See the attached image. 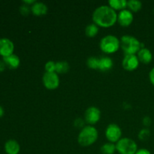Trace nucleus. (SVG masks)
Returning <instances> with one entry per match:
<instances>
[{
  "mask_svg": "<svg viewBox=\"0 0 154 154\" xmlns=\"http://www.w3.org/2000/svg\"><path fill=\"white\" fill-rule=\"evenodd\" d=\"M101 118V111L98 108L94 106L87 108L84 114L86 122L91 126L97 123Z\"/></svg>",
  "mask_w": 154,
  "mask_h": 154,
  "instance_id": "obj_8",
  "label": "nucleus"
},
{
  "mask_svg": "<svg viewBox=\"0 0 154 154\" xmlns=\"http://www.w3.org/2000/svg\"><path fill=\"white\" fill-rule=\"evenodd\" d=\"M93 21L98 26L109 28L117 22V14L110 6H99L93 11Z\"/></svg>",
  "mask_w": 154,
  "mask_h": 154,
  "instance_id": "obj_1",
  "label": "nucleus"
},
{
  "mask_svg": "<svg viewBox=\"0 0 154 154\" xmlns=\"http://www.w3.org/2000/svg\"><path fill=\"white\" fill-rule=\"evenodd\" d=\"M23 3H25V5H33L35 4V3L36 2H35L34 0H30V1H27V0H24L23 2Z\"/></svg>",
  "mask_w": 154,
  "mask_h": 154,
  "instance_id": "obj_31",
  "label": "nucleus"
},
{
  "mask_svg": "<svg viewBox=\"0 0 154 154\" xmlns=\"http://www.w3.org/2000/svg\"><path fill=\"white\" fill-rule=\"evenodd\" d=\"M101 51L107 54H114L120 47V41L113 35H108L102 38L99 44Z\"/></svg>",
  "mask_w": 154,
  "mask_h": 154,
  "instance_id": "obj_4",
  "label": "nucleus"
},
{
  "mask_svg": "<svg viewBox=\"0 0 154 154\" xmlns=\"http://www.w3.org/2000/svg\"><path fill=\"white\" fill-rule=\"evenodd\" d=\"M133 14L128 9L120 11L117 14V22L120 26L123 27H127L132 24L133 21Z\"/></svg>",
  "mask_w": 154,
  "mask_h": 154,
  "instance_id": "obj_11",
  "label": "nucleus"
},
{
  "mask_svg": "<svg viewBox=\"0 0 154 154\" xmlns=\"http://www.w3.org/2000/svg\"><path fill=\"white\" fill-rule=\"evenodd\" d=\"M121 129L118 125L114 124V123L108 125L105 130V137L110 142L113 143V144L120 141L121 139Z\"/></svg>",
  "mask_w": 154,
  "mask_h": 154,
  "instance_id": "obj_7",
  "label": "nucleus"
},
{
  "mask_svg": "<svg viewBox=\"0 0 154 154\" xmlns=\"http://www.w3.org/2000/svg\"><path fill=\"white\" fill-rule=\"evenodd\" d=\"M150 130L147 129H143L140 131L138 134V138L141 140H146L150 136Z\"/></svg>",
  "mask_w": 154,
  "mask_h": 154,
  "instance_id": "obj_24",
  "label": "nucleus"
},
{
  "mask_svg": "<svg viewBox=\"0 0 154 154\" xmlns=\"http://www.w3.org/2000/svg\"><path fill=\"white\" fill-rule=\"evenodd\" d=\"M98 130L93 126H86L82 128L78 137V141L82 147H89L94 144L98 139Z\"/></svg>",
  "mask_w": 154,
  "mask_h": 154,
  "instance_id": "obj_2",
  "label": "nucleus"
},
{
  "mask_svg": "<svg viewBox=\"0 0 154 154\" xmlns=\"http://www.w3.org/2000/svg\"><path fill=\"white\" fill-rule=\"evenodd\" d=\"M4 115V109H3L2 107L0 105V117H2Z\"/></svg>",
  "mask_w": 154,
  "mask_h": 154,
  "instance_id": "obj_32",
  "label": "nucleus"
},
{
  "mask_svg": "<svg viewBox=\"0 0 154 154\" xmlns=\"http://www.w3.org/2000/svg\"><path fill=\"white\" fill-rule=\"evenodd\" d=\"M135 154H151V153H150V152L147 149L141 148L137 150V152L135 153Z\"/></svg>",
  "mask_w": 154,
  "mask_h": 154,
  "instance_id": "obj_26",
  "label": "nucleus"
},
{
  "mask_svg": "<svg viewBox=\"0 0 154 154\" xmlns=\"http://www.w3.org/2000/svg\"><path fill=\"white\" fill-rule=\"evenodd\" d=\"M116 151V145L113 143H105L101 147L102 154H114Z\"/></svg>",
  "mask_w": 154,
  "mask_h": 154,
  "instance_id": "obj_21",
  "label": "nucleus"
},
{
  "mask_svg": "<svg viewBox=\"0 0 154 154\" xmlns=\"http://www.w3.org/2000/svg\"><path fill=\"white\" fill-rule=\"evenodd\" d=\"M14 45L10 39L7 38H0V55L2 57H8L14 54Z\"/></svg>",
  "mask_w": 154,
  "mask_h": 154,
  "instance_id": "obj_10",
  "label": "nucleus"
},
{
  "mask_svg": "<svg viewBox=\"0 0 154 154\" xmlns=\"http://www.w3.org/2000/svg\"><path fill=\"white\" fill-rule=\"evenodd\" d=\"M113 67V61L110 57H104L99 58V69L102 72H108Z\"/></svg>",
  "mask_w": 154,
  "mask_h": 154,
  "instance_id": "obj_16",
  "label": "nucleus"
},
{
  "mask_svg": "<svg viewBox=\"0 0 154 154\" xmlns=\"http://www.w3.org/2000/svg\"><path fill=\"white\" fill-rule=\"evenodd\" d=\"M5 63H4V61H2V60H0V72H3V71L5 70Z\"/></svg>",
  "mask_w": 154,
  "mask_h": 154,
  "instance_id": "obj_30",
  "label": "nucleus"
},
{
  "mask_svg": "<svg viewBox=\"0 0 154 154\" xmlns=\"http://www.w3.org/2000/svg\"><path fill=\"white\" fill-rule=\"evenodd\" d=\"M46 72H56V63L54 61H49L46 63L45 66Z\"/></svg>",
  "mask_w": 154,
  "mask_h": 154,
  "instance_id": "obj_23",
  "label": "nucleus"
},
{
  "mask_svg": "<svg viewBox=\"0 0 154 154\" xmlns=\"http://www.w3.org/2000/svg\"><path fill=\"white\" fill-rule=\"evenodd\" d=\"M150 123H151V120H150V117H144V120H143V123H144V126H148L150 124Z\"/></svg>",
  "mask_w": 154,
  "mask_h": 154,
  "instance_id": "obj_28",
  "label": "nucleus"
},
{
  "mask_svg": "<svg viewBox=\"0 0 154 154\" xmlns=\"http://www.w3.org/2000/svg\"><path fill=\"white\" fill-rule=\"evenodd\" d=\"M87 66L92 69H99V58L92 57L87 60Z\"/></svg>",
  "mask_w": 154,
  "mask_h": 154,
  "instance_id": "obj_22",
  "label": "nucleus"
},
{
  "mask_svg": "<svg viewBox=\"0 0 154 154\" xmlns=\"http://www.w3.org/2000/svg\"><path fill=\"white\" fill-rule=\"evenodd\" d=\"M138 58L139 62L144 64H149L153 60V54L151 51L147 48H141L138 53Z\"/></svg>",
  "mask_w": 154,
  "mask_h": 154,
  "instance_id": "obj_13",
  "label": "nucleus"
},
{
  "mask_svg": "<svg viewBox=\"0 0 154 154\" xmlns=\"http://www.w3.org/2000/svg\"><path fill=\"white\" fill-rule=\"evenodd\" d=\"M31 12L35 16H43L48 13V7L42 2H35L31 6Z\"/></svg>",
  "mask_w": 154,
  "mask_h": 154,
  "instance_id": "obj_15",
  "label": "nucleus"
},
{
  "mask_svg": "<svg viewBox=\"0 0 154 154\" xmlns=\"http://www.w3.org/2000/svg\"><path fill=\"white\" fill-rule=\"evenodd\" d=\"M75 126H78V127H82L83 125H84V121H83L81 119H77L75 120Z\"/></svg>",
  "mask_w": 154,
  "mask_h": 154,
  "instance_id": "obj_29",
  "label": "nucleus"
},
{
  "mask_svg": "<svg viewBox=\"0 0 154 154\" xmlns=\"http://www.w3.org/2000/svg\"><path fill=\"white\" fill-rule=\"evenodd\" d=\"M45 88L50 90H56L60 86V78L56 72H45L42 78Z\"/></svg>",
  "mask_w": 154,
  "mask_h": 154,
  "instance_id": "obj_6",
  "label": "nucleus"
},
{
  "mask_svg": "<svg viewBox=\"0 0 154 154\" xmlns=\"http://www.w3.org/2000/svg\"><path fill=\"white\" fill-rule=\"evenodd\" d=\"M127 7L131 12H138L142 8V3L137 0H129L127 2Z\"/></svg>",
  "mask_w": 154,
  "mask_h": 154,
  "instance_id": "obj_20",
  "label": "nucleus"
},
{
  "mask_svg": "<svg viewBox=\"0 0 154 154\" xmlns=\"http://www.w3.org/2000/svg\"><path fill=\"white\" fill-rule=\"evenodd\" d=\"M139 63L140 62L136 55H132V54L125 55L122 62V66L125 70L128 72H132L138 69Z\"/></svg>",
  "mask_w": 154,
  "mask_h": 154,
  "instance_id": "obj_9",
  "label": "nucleus"
},
{
  "mask_svg": "<svg viewBox=\"0 0 154 154\" xmlns=\"http://www.w3.org/2000/svg\"><path fill=\"white\" fill-rule=\"evenodd\" d=\"M70 66L69 64L66 61H61L56 63V73L65 74L69 71Z\"/></svg>",
  "mask_w": 154,
  "mask_h": 154,
  "instance_id": "obj_18",
  "label": "nucleus"
},
{
  "mask_svg": "<svg viewBox=\"0 0 154 154\" xmlns=\"http://www.w3.org/2000/svg\"><path fill=\"white\" fill-rule=\"evenodd\" d=\"M3 61L5 63L6 66H8L10 69H17L20 64V60L19 57L14 54L8 57H3Z\"/></svg>",
  "mask_w": 154,
  "mask_h": 154,
  "instance_id": "obj_14",
  "label": "nucleus"
},
{
  "mask_svg": "<svg viewBox=\"0 0 154 154\" xmlns=\"http://www.w3.org/2000/svg\"><path fill=\"white\" fill-rule=\"evenodd\" d=\"M99 32V26L95 23L89 24L85 29V34L89 38H94Z\"/></svg>",
  "mask_w": 154,
  "mask_h": 154,
  "instance_id": "obj_19",
  "label": "nucleus"
},
{
  "mask_svg": "<svg viewBox=\"0 0 154 154\" xmlns=\"http://www.w3.org/2000/svg\"><path fill=\"white\" fill-rule=\"evenodd\" d=\"M115 145L116 150L120 154H135L138 150L135 141L129 138H121Z\"/></svg>",
  "mask_w": 154,
  "mask_h": 154,
  "instance_id": "obj_5",
  "label": "nucleus"
},
{
  "mask_svg": "<svg viewBox=\"0 0 154 154\" xmlns=\"http://www.w3.org/2000/svg\"><path fill=\"white\" fill-rule=\"evenodd\" d=\"M5 150L7 154H18L20 150V147L17 141L11 139L5 144Z\"/></svg>",
  "mask_w": 154,
  "mask_h": 154,
  "instance_id": "obj_12",
  "label": "nucleus"
},
{
  "mask_svg": "<svg viewBox=\"0 0 154 154\" xmlns=\"http://www.w3.org/2000/svg\"><path fill=\"white\" fill-rule=\"evenodd\" d=\"M30 11H31V8H29V5H23L20 8V11L23 15H28Z\"/></svg>",
  "mask_w": 154,
  "mask_h": 154,
  "instance_id": "obj_25",
  "label": "nucleus"
},
{
  "mask_svg": "<svg viewBox=\"0 0 154 154\" xmlns=\"http://www.w3.org/2000/svg\"><path fill=\"white\" fill-rule=\"evenodd\" d=\"M108 4L114 11L124 10L127 7V1L126 0H110Z\"/></svg>",
  "mask_w": 154,
  "mask_h": 154,
  "instance_id": "obj_17",
  "label": "nucleus"
},
{
  "mask_svg": "<svg viewBox=\"0 0 154 154\" xmlns=\"http://www.w3.org/2000/svg\"><path fill=\"white\" fill-rule=\"evenodd\" d=\"M120 47L125 55H135L141 49V43L134 36L126 35L120 38Z\"/></svg>",
  "mask_w": 154,
  "mask_h": 154,
  "instance_id": "obj_3",
  "label": "nucleus"
},
{
  "mask_svg": "<svg viewBox=\"0 0 154 154\" xmlns=\"http://www.w3.org/2000/svg\"><path fill=\"white\" fill-rule=\"evenodd\" d=\"M149 78H150V83L154 86V68L150 70V73H149Z\"/></svg>",
  "mask_w": 154,
  "mask_h": 154,
  "instance_id": "obj_27",
  "label": "nucleus"
}]
</instances>
